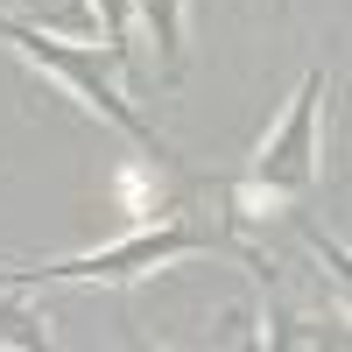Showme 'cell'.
<instances>
[{"label":"cell","mask_w":352,"mask_h":352,"mask_svg":"<svg viewBox=\"0 0 352 352\" xmlns=\"http://www.w3.org/2000/svg\"><path fill=\"white\" fill-rule=\"evenodd\" d=\"M0 43H14V50L28 56V64H36V71H50V78L64 85V92H71V99H78L85 113H99L106 127H120V134L134 141L141 155L169 162V141H162V134H155L148 120H141V113H134V99L120 92V85H113V71H120V64H113V50L99 56V50H85V43L43 36L36 21H14V14H0Z\"/></svg>","instance_id":"1"},{"label":"cell","mask_w":352,"mask_h":352,"mask_svg":"<svg viewBox=\"0 0 352 352\" xmlns=\"http://www.w3.org/2000/svg\"><path fill=\"white\" fill-rule=\"evenodd\" d=\"M219 240L212 232H197L184 219H162L148 232H134V240H113L99 254H71V261H43V268H0V289H36V282H113V289H127L141 282L148 268H169V261H184V254H212Z\"/></svg>","instance_id":"2"},{"label":"cell","mask_w":352,"mask_h":352,"mask_svg":"<svg viewBox=\"0 0 352 352\" xmlns=\"http://www.w3.org/2000/svg\"><path fill=\"white\" fill-rule=\"evenodd\" d=\"M317 106H324V71H303L282 127L261 141L240 190H268V197H310L317 190Z\"/></svg>","instance_id":"3"},{"label":"cell","mask_w":352,"mask_h":352,"mask_svg":"<svg viewBox=\"0 0 352 352\" xmlns=\"http://www.w3.org/2000/svg\"><path fill=\"white\" fill-rule=\"evenodd\" d=\"M0 345H21V352H50V345H56V338H50V324H43V317L14 296V289L0 296Z\"/></svg>","instance_id":"4"},{"label":"cell","mask_w":352,"mask_h":352,"mask_svg":"<svg viewBox=\"0 0 352 352\" xmlns=\"http://www.w3.org/2000/svg\"><path fill=\"white\" fill-rule=\"evenodd\" d=\"M127 14H134V0H99V36H106V50H113V64H134V43H127Z\"/></svg>","instance_id":"5"},{"label":"cell","mask_w":352,"mask_h":352,"mask_svg":"<svg viewBox=\"0 0 352 352\" xmlns=\"http://www.w3.org/2000/svg\"><path fill=\"white\" fill-rule=\"evenodd\" d=\"M0 8H8V0H0Z\"/></svg>","instance_id":"6"}]
</instances>
